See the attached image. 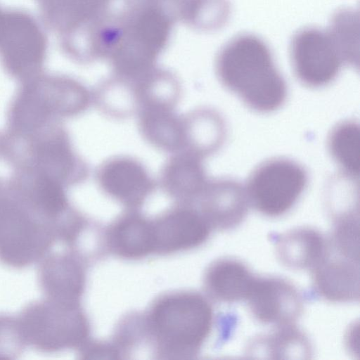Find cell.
I'll return each instance as SVG.
<instances>
[{
  "mask_svg": "<svg viewBox=\"0 0 360 360\" xmlns=\"http://www.w3.org/2000/svg\"><path fill=\"white\" fill-rule=\"evenodd\" d=\"M215 70L220 83L254 112H274L287 100L286 82L269 47L256 36L240 35L226 44Z\"/></svg>",
  "mask_w": 360,
  "mask_h": 360,
  "instance_id": "1",
  "label": "cell"
},
{
  "mask_svg": "<svg viewBox=\"0 0 360 360\" xmlns=\"http://www.w3.org/2000/svg\"><path fill=\"white\" fill-rule=\"evenodd\" d=\"M152 333L160 348L171 354H193L209 336L213 311L209 302L195 292L165 295L149 314Z\"/></svg>",
  "mask_w": 360,
  "mask_h": 360,
  "instance_id": "2",
  "label": "cell"
},
{
  "mask_svg": "<svg viewBox=\"0 0 360 360\" xmlns=\"http://www.w3.org/2000/svg\"><path fill=\"white\" fill-rule=\"evenodd\" d=\"M18 318L27 346L46 354L82 347L89 332L78 302L44 297L25 306Z\"/></svg>",
  "mask_w": 360,
  "mask_h": 360,
  "instance_id": "3",
  "label": "cell"
},
{
  "mask_svg": "<svg viewBox=\"0 0 360 360\" xmlns=\"http://www.w3.org/2000/svg\"><path fill=\"white\" fill-rule=\"evenodd\" d=\"M57 241L53 226L28 207L0 196V263L22 269L39 263Z\"/></svg>",
  "mask_w": 360,
  "mask_h": 360,
  "instance_id": "4",
  "label": "cell"
},
{
  "mask_svg": "<svg viewBox=\"0 0 360 360\" xmlns=\"http://www.w3.org/2000/svg\"><path fill=\"white\" fill-rule=\"evenodd\" d=\"M308 173L299 162L283 157L259 163L245 186L250 205L260 214L277 217L289 212L308 185Z\"/></svg>",
  "mask_w": 360,
  "mask_h": 360,
  "instance_id": "5",
  "label": "cell"
},
{
  "mask_svg": "<svg viewBox=\"0 0 360 360\" xmlns=\"http://www.w3.org/2000/svg\"><path fill=\"white\" fill-rule=\"evenodd\" d=\"M47 38L38 21L18 9L6 10L0 27V60L6 70L20 78H31L41 68Z\"/></svg>",
  "mask_w": 360,
  "mask_h": 360,
  "instance_id": "6",
  "label": "cell"
},
{
  "mask_svg": "<svg viewBox=\"0 0 360 360\" xmlns=\"http://www.w3.org/2000/svg\"><path fill=\"white\" fill-rule=\"evenodd\" d=\"M290 57L295 77L313 89L333 82L344 64L328 32L314 28L302 30L295 35Z\"/></svg>",
  "mask_w": 360,
  "mask_h": 360,
  "instance_id": "7",
  "label": "cell"
},
{
  "mask_svg": "<svg viewBox=\"0 0 360 360\" xmlns=\"http://www.w3.org/2000/svg\"><path fill=\"white\" fill-rule=\"evenodd\" d=\"M245 300L257 321L276 326L295 324L303 310L297 288L278 277H255Z\"/></svg>",
  "mask_w": 360,
  "mask_h": 360,
  "instance_id": "8",
  "label": "cell"
},
{
  "mask_svg": "<svg viewBox=\"0 0 360 360\" xmlns=\"http://www.w3.org/2000/svg\"><path fill=\"white\" fill-rule=\"evenodd\" d=\"M96 178L105 194L130 208L141 205L155 188L143 165L129 156L105 160L99 166Z\"/></svg>",
  "mask_w": 360,
  "mask_h": 360,
  "instance_id": "9",
  "label": "cell"
},
{
  "mask_svg": "<svg viewBox=\"0 0 360 360\" xmlns=\"http://www.w3.org/2000/svg\"><path fill=\"white\" fill-rule=\"evenodd\" d=\"M197 200L200 202L199 211L210 227L218 230L238 226L250 206L245 186L229 178L208 179Z\"/></svg>",
  "mask_w": 360,
  "mask_h": 360,
  "instance_id": "10",
  "label": "cell"
},
{
  "mask_svg": "<svg viewBox=\"0 0 360 360\" xmlns=\"http://www.w3.org/2000/svg\"><path fill=\"white\" fill-rule=\"evenodd\" d=\"M210 228L199 210L186 205L172 208L153 222L155 251L173 252L197 247L206 240Z\"/></svg>",
  "mask_w": 360,
  "mask_h": 360,
  "instance_id": "11",
  "label": "cell"
},
{
  "mask_svg": "<svg viewBox=\"0 0 360 360\" xmlns=\"http://www.w3.org/2000/svg\"><path fill=\"white\" fill-rule=\"evenodd\" d=\"M38 282L44 297L78 302L84 274L78 258L70 252H49L39 262Z\"/></svg>",
  "mask_w": 360,
  "mask_h": 360,
  "instance_id": "12",
  "label": "cell"
},
{
  "mask_svg": "<svg viewBox=\"0 0 360 360\" xmlns=\"http://www.w3.org/2000/svg\"><path fill=\"white\" fill-rule=\"evenodd\" d=\"M313 286L318 295L333 302L359 300V262L330 253L311 269Z\"/></svg>",
  "mask_w": 360,
  "mask_h": 360,
  "instance_id": "13",
  "label": "cell"
},
{
  "mask_svg": "<svg viewBox=\"0 0 360 360\" xmlns=\"http://www.w3.org/2000/svg\"><path fill=\"white\" fill-rule=\"evenodd\" d=\"M202 160L188 151L176 152L161 171L160 184L165 191L186 202L197 200L208 181Z\"/></svg>",
  "mask_w": 360,
  "mask_h": 360,
  "instance_id": "14",
  "label": "cell"
},
{
  "mask_svg": "<svg viewBox=\"0 0 360 360\" xmlns=\"http://www.w3.org/2000/svg\"><path fill=\"white\" fill-rule=\"evenodd\" d=\"M275 249L280 262L295 270H311L330 253L322 234L311 227H298L279 235Z\"/></svg>",
  "mask_w": 360,
  "mask_h": 360,
  "instance_id": "15",
  "label": "cell"
},
{
  "mask_svg": "<svg viewBox=\"0 0 360 360\" xmlns=\"http://www.w3.org/2000/svg\"><path fill=\"white\" fill-rule=\"evenodd\" d=\"M137 111L140 133L148 143L167 152L184 149V119L174 112V107L149 105Z\"/></svg>",
  "mask_w": 360,
  "mask_h": 360,
  "instance_id": "16",
  "label": "cell"
},
{
  "mask_svg": "<svg viewBox=\"0 0 360 360\" xmlns=\"http://www.w3.org/2000/svg\"><path fill=\"white\" fill-rule=\"evenodd\" d=\"M255 277L242 262L224 258L216 260L207 269L204 283L209 295L221 302L246 300Z\"/></svg>",
  "mask_w": 360,
  "mask_h": 360,
  "instance_id": "17",
  "label": "cell"
},
{
  "mask_svg": "<svg viewBox=\"0 0 360 360\" xmlns=\"http://www.w3.org/2000/svg\"><path fill=\"white\" fill-rule=\"evenodd\" d=\"M184 119L185 146L183 150L204 159L222 147L227 129L224 119L217 111L201 108Z\"/></svg>",
  "mask_w": 360,
  "mask_h": 360,
  "instance_id": "18",
  "label": "cell"
},
{
  "mask_svg": "<svg viewBox=\"0 0 360 360\" xmlns=\"http://www.w3.org/2000/svg\"><path fill=\"white\" fill-rule=\"evenodd\" d=\"M110 248L126 258H139L155 251L153 222L136 213L116 220L108 232Z\"/></svg>",
  "mask_w": 360,
  "mask_h": 360,
  "instance_id": "19",
  "label": "cell"
},
{
  "mask_svg": "<svg viewBox=\"0 0 360 360\" xmlns=\"http://www.w3.org/2000/svg\"><path fill=\"white\" fill-rule=\"evenodd\" d=\"M250 355L276 359H307L312 354L306 335L294 324L276 326L272 333L258 336L250 342Z\"/></svg>",
  "mask_w": 360,
  "mask_h": 360,
  "instance_id": "20",
  "label": "cell"
},
{
  "mask_svg": "<svg viewBox=\"0 0 360 360\" xmlns=\"http://www.w3.org/2000/svg\"><path fill=\"white\" fill-rule=\"evenodd\" d=\"M359 126L354 120L338 123L329 133L327 147L332 159L342 173L359 178Z\"/></svg>",
  "mask_w": 360,
  "mask_h": 360,
  "instance_id": "21",
  "label": "cell"
},
{
  "mask_svg": "<svg viewBox=\"0 0 360 360\" xmlns=\"http://www.w3.org/2000/svg\"><path fill=\"white\" fill-rule=\"evenodd\" d=\"M28 204V207L51 224L55 231L57 224L69 213L63 187L58 180L50 176L41 177L37 181Z\"/></svg>",
  "mask_w": 360,
  "mask_h": 360,
  "instance_id": "22",
  "label": "cell"
},
{
  "mask_svg": "<svg viewBox=\"0 0 360 360\" xmlns=\"http://www.w3.org/2000/svg\"><path fill=\"white\" fill-rule=\"evenodd\" d=\"M229 13L228 0H181L178 18L193 28L210 31L222 27Z\"/></svg>",
  "mask_w": 360,
  "mask_h": 360,
  "instance_id": "23",
  "label": "cell"
},
{
  "mask_svg": "<svg viewBox=\"0 0 360 360\" xmlns=\"http://www.w3.org/2000/svg\"><path fill=\"white\" fill-rule=\"evenodd\" d=\"M328 33L344 64L359 67V15L351 9L337 12L332 19Z\"/></svg>",
  "mask_w": 360,
  "mask_h": 360,
  "instance_id": "24",
  "label": "cell"
},
{
  "mask_svg": "<svg viewBox=\"0 0 360 360\" xmlns=\"http://www.w3.org/2000/svg\"><path fill=\"white\" fill-rule=\"evenodd\" d=\"M334 221L335 229L333 233L332 245L339 255L359 262V214L341 216L334 219Z\"/></svg>",
  "mask_w": 360,
  "mask_h": 360,
  "instance_id": "25",
  "label": "cell"
},
{
  "mask_svg": "<svg viewBox=\"0 0 360 360\" xmlns=\"http://www.w3.org/2000/svg\"><path fill=\"white\" fill-rule=\"evenodd\" d=\"M27 346L18 316L0 313V359H18Z\"/></svg>",
  "mask_w": 360,
  "mask_h": 360,
  "instance_id": "26",
  "label": "cell"
},
{
  "mask_svg": "<svg viewBox=\"0 0 360 360\" xmlns=\"http://www.w3.org/2000/svg\"><path fill=\"white\" fill-rule=\"evenodd\" d=\"M151 3L157 4L170 12L178 18V12L181 0H147Z\"/></svg>",
  "mask_w": 360,
  "mask_h": 360,
  "instance_id": "27",
  "label": "cell"
},
{
  "mask_svg": "<svg viewBox=\"0 0 360 360\" xmlns=\"http://www.w3.org/2000/svg\"><path fill=\"white\" fill-rule=\"evenodd\" d=\"M5 12H6V10L2 8L0 6V27L1 26V24H2L4 18Z\"/></svg>",
  "mask_w": 360,
  "mask_h": 360,
  "instance_id": "28",
  "label": "cell"
}]
</instances>
